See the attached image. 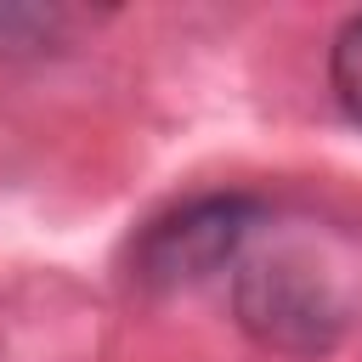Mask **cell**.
Masks as SVG:
<instances>
[{
  "mask_svg": "<svg viewBox=\"0 0 362 362\" xmlns=\"http://www.w3.org/2000/svg\"><path fill=\"white\" fill-rule=\"evenodd\" d=\"M260 198L255 192H204L187 198L164 215H153L136 238H130V277L141 288H187L204 283L209 272H221L249 232L260 226Z\"/></svg>",
  "mask_w": 362,
  "mask_h": 362,
  "instance_id": "cell-1",
  "label": "cell"
},
{
  "mask_svg": "<svg viewBox=\"0 0 362 362\" xmlns=\"http://www.w3.org/2000/svg\"><path fill=\"white\" fill-rule=\"evenodd\" d=\"M232 300H238V322L266 351H283V356L334 351L345 334V305H339L334 283L300 255L249 260L232 283Z\"/></svg>",
  "mask_w": 362,
  "mask_h": 362,
  "instance_id": "cell-2",
  "label": "cell"
},
{
  "mask_svg": "<svg viewBox=\"0 0 362 362\" xmlns=\"http://www.w3.org/2000/svg\"><path fill=\"white\" fill-rule=\"evenodd\" d=\"M328 85H334L339 107L351 113V124H362V11L345 17L328 45Z\"/></svg>",
  "mask_w": 362,
  "mask_h": 362,
  "instance_id": "cell-3",
  "label": "cell"
}]
</instances>
